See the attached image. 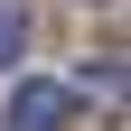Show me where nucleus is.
Returning <instances> with one entry per match:
<instances>
[{"label":"nucleus","mask_w":131,"mask_h":131,"mask_svg":"<svg viewBox=\"0 0 131 131\" xmlns=\"http://www.w3.org/2000/svg\"><path fill=\"white\" fill-rule=\"evenodd\" d=\"M66 112H75V94H66V84H47V75H19L0 122H9V131H66Z\"/></svg>","instance_id":"nucleus-1"},{"label":"nucleus","mask_w":131,"mask_h":131,"mask_svg":"<svg viewBox=\"0 0 131 131\" xmlns=\"http://www.w3.org/2000/svg\"><path fill=\"white\" fill-rule=\"evenodd\" d=\"M28 56V0H0V75Z\"/></svg>","instance_id":"nucleus-2"},{"label":"nucleus","mask_w":131,"mask_h":131,"mask_svg":"<svg viewBox=\"0 0 131 131\" xmlns=\"http://www.w3.org/2000/svg\"><path fill=\"white\" fill-rule=\"evenodd\" d=\"M75 84H84V94H103V103H112V94H122V56H84V75H75Z\"/></svg>","instance_id":"nucleus-3"}]
</instances>
